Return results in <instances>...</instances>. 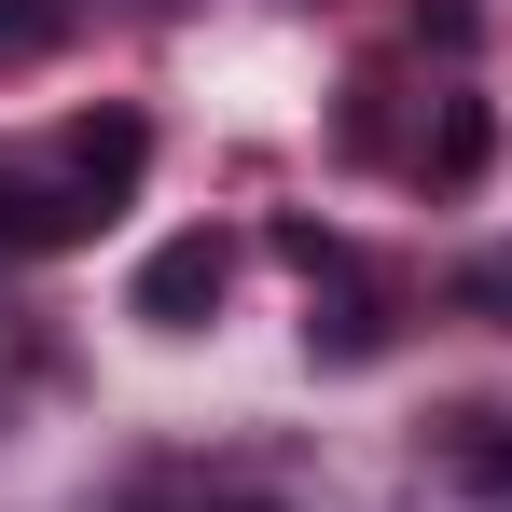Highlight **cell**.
<instances>
[{
	"label": "cell",
	"instance_id": "obj_6",
	"mask_svg": "<svg viewBox=\"0 0 512 512\" xmlns=\"http://www.w3.org/2000/svg\"><path fill=\"white\" fill-rule=\"evenodd\" d=\"M416 42H443V56H471V42H485V14H471V0H416Z\"/></svg>",
	"mask_w": 512,
	"mask_h": 512
},
{
	"label": "cell",
	"instance_id": "obj_7",
	"mask_svg": "<svg viewBox=\"0 0 512 512\" xmlns=\"http://www.w3.org/2000/svg\"><path fill=\"white\" fill-rule=\"evenodd\" d=\"M471 305H485V319H512V250H485V263H471Z\"/></svg>",
	"mask_w": 512,
	"mask_h": 512
},
{
	"label": "cell",
	"instance_id": "obj_3",
	"mask_svg": "<svg viewBox=\"0 0 512 512\" xmlns=\"http://www.w3.org/2000/svg\"><path fill=\"white\" fill-rule=\"evenodd\" d=\"M222 291H236V236H222V222H194V236H167V250L139 263V319H153V333L222 319Z\"/></svg>",
	"mask_w": 512,
	"mask_h": 512
},
{
	"label": "cell",
	"instance_id": "obj_5",
	"mask_svg": "<svg viewBox=\"0 0 512 512\" xmlns=\"http://www.w3.org/2000/svg\"><path fill=\"white\" fill-rule=\"evenodd\" d=\"M457 485L485 512H512V429H471V443H457Z\"/></svg>",
	"mask_w": 512,
	"mask_h": 512
},
{
	"label": "cell",
	"instance_id": "obj_1",
	"mask_svg": "<svg viewBox=\"0 0 512 512\" xmlns=\"http://www.w3.org/2000/svg\"><path fill=\"white\" fill-rule=\"evenodd\" d=\"M153 180V125L139 111H70L42 139H0V263L84 250L97 222H125Z\"/></svg>",
	"mask_w": 512,
	"mask_h": 512
},
{
	"label": "cell",
	"instance_id": "obj_4",
	"mask_svg": "<svg viewBox=\"0 0 512 512\" xmlns=\"http://www.w3.org/2000/svg\"><path fill=\"white\" fill-rule=\"evenodd\" d=\"M485 153H499V111H485V97H443V111H429V139L402 153V167H416L429 194H457V180L485 167Z\"/></svg>",
	"mask_w": 512,
	"mask_h": 512
},
{
	"label": "cell",
	"instance_id": "obj_2",
	"mask_svg": "<svg viewBox=\"0 0 512 512\" xmlns=\"http://www.w3.org/2000/svg\"><path fill=\"white\" fill-rule=\"evenodd\" d=\"M277 263L305 277V346H319L333 374H360V360H388V333H402V291H388L374 263L346 250L333 222H277Z\"/></svg>",
	"mask_w": 512,
	"mask_h": 512
}]
</instances>
